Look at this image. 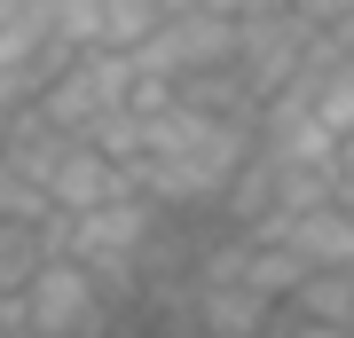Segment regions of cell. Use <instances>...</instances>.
<instances>
[{"label":"cell","mask_w":354,"mask_h":338,"mask_svg":"<svg viewBox=\"0 0 354 338\" xmlns=\"http://www.w3.org/2000/svg\"><path fill=\"white\" fill-rule=\"evenodd\" d=\"M55 252V220H0V291H24Z\"/></svg>","instance_id":"11"},{"label":"cell","mask_w":354,"mask_h":338,"mask_svg":"<svg viewBox=\"0 0 354 338\" xmlns=\"http://www.w3.org/2000/svg\"><path fill=\"white\" fill-rule=\"evenodd\" d=\"M127 55H134V71H158V79H189V71H213V63H236V8H165Z\"/></svg>","instance_id":"5"},{"label":"cell","mask_w":354,"mask_h":338,"mask_svg":"<svg viewBox=\"0 0 354 338\" xmlns=\"http://www.w3.org/2000/svg\"><path fill=\"white\" fill-rule=\"evenodd\" d=\"M244 8H276V0H236V16H244Z\"/></svg>","instance_id":"17"},{"label":"cell","mask_w":354,"mask_h":338,"mask_svg":"<svg viewBox=\"0 0 354 338\" xmlns=\"http://www.w3.org/2000/svg\"><path fill=\"white\" fill-rule=\"evenodd\" d=\"M268 228H276L307 267H354V205L346 197H323V205H307V213H276Z\"/></svg>","instance_id":"8"},{"label":"cell","mask_w":354,"mask_h":338,"mask_svg":"<svg viewBox=\"0 0 354 338\" xmlns=\"http://www.w3.org/2000/svg\"><path fill=\"white\" fill-rule=\"evenodd\" d=\"M48 32L64 48H102L111 39V16H102V0H48Z\"/></svg>","instance_id":"13"},{"label":"cell","mask_w":354,"mask_h":338,"mask_svg":"<svg viewBox=\"0 0 354 338\" xmlns=\"http://www.w3.org/2000/svg\"><path fill=\"white\" fill-rule=\"evenodd\" d=\"M16 102H32V95H24V79H16V71H0V142H8V118H16Z\"/></svg>","instance_id":"15"},{"label":"cell","mask_w":354,"mask_h":338,"mask_svg":"<svg viewBox=\"0 0 354 338\" xmlns=\"http://www.w3.org/2000/svg\"><path fill=\"white\" fill-rule=\"evenodd\" d=\"M102 16H111V48H134V39L165 16V0H102Z\"/></svg>","instance_id":"14"},{"label":"cell","mask_w":354,"mask_h":338,"mask_svg":"<svg viewBox=\"0 0 354 338\" xmlns=\"http://www.w3.org/2000/svg\"><path fill=\"white\" fill-rule=\"evenodd\" d=\"M48 197H55V213H95V205H111V197H134V165H118L111 150H95V142L79 134L71 150L48 165Z\"/></svg>","instance_id":"7"},{"label":"cell","mask_w":354,"mask_h":338,"mask_svg":"<svg viewBox=\"0 0 354 338\" xmlns=\"http://www.w3.org/2000/svg\"><path fill=\"white\" fill-rule=\"evenodd\" d=\"M260 150V134L228 111H205V102H165L150 111V134H142L134 158V189L165 213H221V189L236 181V165Z\"/></svg>","instance_id":"1"},{"label":"cell","mask_w":354,"mask_h":338,"mask_svg":"<svg viewBox=\"0 0 354 338\" xmlns=\"http://www.w3.org/2000/svg\"><path fill=\"white\" fill-rule=\"evenodd\" d=\"M307 323H330V330H354V267H307L299 283H291V299Z\"/></svg>","instance_id":"10"},{"label":"cell","mask_w":354,"mask_h":338,"mask_svg":"<svg viewBox=\"0 0 354 338\" xmlns=\"http://www.w3.org/2000/svg\"><path fill=\"white\" fill-rule=\"evenodd\" d=\"M315 24H307L291 0H276V8H244L236 16V71H244V87H252L260 102L291 87V79L307 71V55H315Z\"/></svg>","instance_id":"6"},{"label":"cell","mask_w":354,"mask_h":338,"mask_svg":"<svg viewBox=\"0 0 354 338\" xmlns=\"http://www.w3.org/2000/svg\"><path fill=\"white\" fill-rule=\"evenodd\" d=\"M0 220H55L48 181H39L32 165H16L8 150H0Z\"/></svg>","instance_id":"12"},{"label":"cell","mask_w":354,"mask_h":338,"mask_svg":"<svg viewBox=\"0 0 354 338\" xmlns=\"http://www.w3.org/2000/svg\"><path fill=\"white\" fill-rule=\"evenodd\" d=\"M24 314H32V338H111V323H118L111 283L87 276L71 252L39 260V276L24 283Z\"/></svg>","instance_id":"4"},{"label":"cell","mask_w":354,"mask_h":338,"mask_svg":"<svg viewBox=\"0 0 354 338\" xmlns=\"http://www.w3.org/2000/svg\"><path fill=\"white\" fill-rule=\"evenodd\" d=\"M276 307L283 299H268L260 283H197V338H260Z\"/></svg>","instance_id":"9"},{"label":"cell","mask_w":354,"mask_h":338,"mask_svg":"<svg viewBox=\"0 0 354 338\" xmlns=\"http://www.w3.org/2000/svg\"><path fill=\"white\" fill-rule=\"evenodd\" d=\"M32 102L64 126V134H95L111 111H127V102H134V55L111 48V39H102V48H79Z\"/></svg>","instance_id":"3"},{"label":"cell","mask_w":354,"mask_h":338,"mask_svg":"<svg viewBox=\"0 0 354 338\" xmlns=\"http://www.w3.org/2000/svg\"><path fill=\"white\" fill-rule=\"evenodd\" d=\"M339 197H354V134H339Z\"/></svg>","instance_id":"16"},{"label":"cell","mask_w":354,"mask_h":338,"mask_svg":"<svg viewBox=\"0 0 354 338\" xmlns=\"http://www.w3.org/2000/svg\"><path fill=\"white\" fill-rule=\"evenodd\" d=\"M158 220H165V205H150L134 189V197H111L95 213H55V252H71L111 291H142V260H150Z\"/></svg>","instance_id":"2"}]
</instances>
